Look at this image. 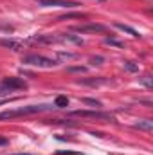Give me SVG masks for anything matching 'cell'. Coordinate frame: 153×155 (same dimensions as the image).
Masks as SVG:
<instances>
[{
    "label": "cell",
    "instance_id": "cell-1",
    "mask_svg": "<svg viewBox=\"0 0 153 155\" xmlns=\"http://www.w3.org/2000/svg\"><path fill=\"white\" fill-rule=\"evenodd\" d=\"M54 107L50 105H29V107H22V108H15V110H5L0 114V121L5 119H13V117H20V116H31V114H40L45 110H50Z\"/></svg>",
    "mask_w": 153,
    "mask_h": 155
},
{
    "label": "cell",
    "instance_id": "cell-2",
    "mask_svg": "<svg viewBox=\"0 0 153 155\" xmlns=\"http://www.w3.org/2000/svg\"><path fill=\"white\" fill-rule=\"evenodd\" d=\"M24 65H31V67H40V69H52L58 65V61L54 58H47L41 54H27L22 58Z\"/></svg>",
    "mask_w": 153,
    "mask_h": 155
},
{
    "label": "cell",
    "instance_id": "cell-3",
    "mask_svg": "<svg viewBox=\"0 0 153 155\" xmlns=\"http://www.w3.org/2000/svg\"><path fill=\"white\" fill-rule=\"evenodd\" d=\"M72 117H83V119H99V121H114L110 112H99V110H74L70 112Z\"/></svg>",
    "mask_w": 153,
    "mask_h": 155
},
{
    "label": "cell",
    "instance_id": "cell-4",
    "mask_svg": "<svg viewBox=\"0 0 153 155\" xmlns=\"http://www.w3.org/2000/svg\"><path fill=\"white\" fill-rule=\"evenodd\" d=\"M72 31H76L79 35H97V33H108V27L103 24H81L72 27Z\"/></svg>",
    "mask_w": 153,
    "mask_h": 155
},
{
    "label": "cell",
    "instance_id": "cell-5",
    "mask_svg": "<svg viewBox=\"0 0 153 155\" xmlns=\"http://www.w3.org/2000/svg\"><path fill=\"white\" fill-rule=\"evenodd\" d=\"M2 83L11 90V92H16V90H25L27 88V83L22 79V78H15V76H9V78H4Z\"/></svg>",
    "mask_w": 153,
    "mask_h": 155
},
{
    "label": "cell",
    "instance_id": "cell-6",
    "mask_svg": "<svg viewBox=\"0 0 153 155\" xmlns=\"http://www.w3.org/2000/svg\"><path fill=\"white\" fill-rule=\"evenodd\" d=\"M41 7H76V5H79L76 0H41V2H38Z\"/></svg>",
    "mask_w": 153,
    "mask_h": 155
},
{
    "label": "cell",
    "instance_id": "cell-7",
    "mask_svg": "<svg viewBox=\"0 0 153 155\" xmlns=\"http://www.w3.org/2000/svg\"><path fill=\"white\" fill-rule=\"evenodd\" d=\"M0 45L2 47H7L11 51H24V47L27 45L25 41L22 40H0Z\"/></svg>",
    "mask_w": 153,
    "mask_h": 155
},
{
    "label": "cell",
    "instance_id": "cell-8",
    "mask_svg": "<svg viewBox=\"0 0 153 155\" xmlns=\"http://www.w3.org/2000/svg\"><path fill=\"white\" fill-rule=\"evenodd\" d=\"M108 81H110L108 78H83V79H79V83H83V85H90V87L105 85V83H108Z\"/></svg>",
    "mask_w": 153,
    "mask_h": 155
},
{
    "label": "cell",
    "instance_id": "cell-9",
    "mask_svg": "<svg viewBox=\"0 0 153 155\" xmlns=\"http://www.w3.org/2000/svg\"><path fill=\"white\" fill-rule=\"evenodd\" d=\"M137 130H144V132H151L153 130V121L151 119H144V121H139L133 124Z\"/></svg>",
    "mask_w": 153,
    "mask_h": 155
},
{
    "label": "cell",
    "instance_id": "cell-10",
    "mask_svg": "<svg viewBox=\"0 0 153 155\" xmlns=\"http://www.w3.org/2000/svg\"><path fill=\"white\" fill-rule=\"evenodd\" d=\"M115 27H117V29H121V31H124V33H128V35H132L133 38H139V36H141V35H139L133 27H130V25H124V24H115Z\"/></svg>",
    "mask_w": 153,
    "mask_h": 155
},
{
    "label": "cell",
    "instance_id": "cell-11",
    "mask_svg": "<svg viewBox=\"0 0 153 155\" xmlns=\"http://www.w3.org/2000/svg\"><path fill=\"white\" fill-rule=\"evenodd\" d=\"M54 107L56 108H67L69 107V97L67 96H58L54 99Z\"/></svg>",
    "mask_w": 153,
    "mask_h": 155
},
{
    "label": "cell",
    "instance_id": "cell-12",
    "mask_svg": "<svg viewBox=\"0 0 153 155\" xmlns=\"http://www.w3.org/2000/svg\"><path fill=\"white\" fill-rule=\"evenodd\" d=\"M122 65H124V69L130 71V72H137V71H139V65H137L135 61H130V60H128V61H124Z\"/></svg>",
    "mask_w": 153,
    "mask_h": 155
},
{
    "label": "cell",
    "instance_id": "cell-13",
    "mask_svg": "<svg viewBox=\"0 0 153 155\" xmlns=\"http://www.w3.org/2000/svg\"><path fill=\"white\" fill-rule=\"evenodd\" d=\"M139 83H141V85H144V87H148V88H151V87H153L151 76H142V78H139Z\"/></svg>",
    "mask_w": 153,
    "mask_h": 155
},
{
    "label": "cell",
    "instance_id": "cell-14",
    "mask_svg": "<svg viewBox=\"0 0 153 155\" xmlns=\"http://www.w3.org/2000/svg\"><path fill=\"white\" fill-rule=\"evenodd\" d=\"M83 103H85V105H90V107H96V108L101 107V101H97V99H90V97H83Z\"/></svg>",
    "mask_w": 153,
    "mask_h": 155
},
{
    "label": "cell",
    "instance_id": "cell-15",
    "mask_svg": "<svg viewBox=\"0 0 153 155\" xmlns=\"http://www.w3.org/2000/svg\"><path fill=\"white\" fill-rule=\"evenodd\" d=\"M56 56H58V60H74L76 58V54H72V52H58Z\"/></svg>",
    "mask_w": 153,
    "mask_h": 155
},
{
    "label": "cell",
    "instance_id": "cell-16",
    "mask_svg": "<svg viewBox=\"0 0 153 155\" xmlns=\"http://www.w3.org/2000/svg\"><path fill=\"white\" fill-rule=\"evenodd\" d=\"M88 61H90V65H103L105 58H103V56H92Z\"/></svg>",
    "mask_w": 153,
    "mask_h": 155
},
{
    "label": "cell",
    "instance_id": "cell-17",
    "mask_svg": "<svg viewBox=\"0 0 153 155\" xmlns=\"http://www.w3.org/2000/svg\"><path fill=\"white\" fill-rule=\"evenodd\" d=\"M105 43H106V45H114V47H119V49H122V47H124L121 41H117L115 38H106V40H105Z\"/></svg>",
    "mask_w": 153,
    "mask_h": 155
},
{
    "label": "cell",
    "instance_id": "cell-18",
    "mask_svg": "<svg viewBox=\"0 0 153 155\" xmlns=\"http://www.w3.org/2000/svg\"><path fill=\"white\" fill-rule=\"evenodd\" d=\"M9 94H11V90H9V88L0 81V97H5V96H9Z\"/></svg>",
    "mask_w": 153,
    "mask_h": 155
},
{
    "label": "cell",
    "instance_id": "cell-19",
    "mask_svg": "<svg viewBox=\"0 0 153 155\" xmlns=\"http://www.w3.org/2000/svg\"><path fill=\"white\" fill-rule=\"evenodd\" d=\"M69 18H85V15H81V13H74V15H65V16H60V20H69Z\"/></svg>",
    "mask_w": 153,
    "mask_h": 155
},
{
    "label": "cell",
    "instance_id": "cell-20",
    "mask_svg": "<svg viewBox=\"0 0 153 155\" xmlns=\"http://www.w3.org/2000/svg\"><path fill=\"white\" fill-rule=\"evenodd\" d=\"M67 71H69V72H85L86 69H85V67H69Z\"/></svg>",
    "mask_w": 153,
    "mask_h": 155
},
{
    "label": "cell",
    "instance_id": "cell-21",
    "mask_svg": "<svg viewBox=\"0 0 153 155\" xmlns=\"http://www.w3.org/2000/svg\"><path fill=\"white\" fill-rule=\"evenodd\" d=\"M58 155H83V153H77V152H63V150H60Z\"/></svg>",
    "mask_w": 153,
    "mask_h": 155
},
{
    "label": "cell",
    "instance_id": "cell-22",
    "mask_svg": "<svg viewBox=\"0 0 153 155\" xmlns=\"http://www.w3.org/2000/svg\"><path fill=\"white\" fill-rule=\"evenodd\" d=\"M7 144V139L5 137H0V146H5Z\"/></svg>",
    "mask_w": 153,
    "mask_h": 155
},
{
    "label": "cell",
    "instance_id": "cell-23",
    "mask_svg": "<svg viewBox=\"0 0 153 155\" xmlns=\"http://www.w3.org/2000/svg\"><path fill=\"white\" fill-rule=\"evenodd\" d=\"M15 155H29V153H15Z\"/></svg>",
    "mask_w": 153,
    "mask_h": 155
},
{
    "label": "cell",
    "instance_id": "cell-24",
    "mask_svg": "<svg viewBox=\"0 0 153 155\" xmlns=\"http://www.w3.org/2000/svg\"><path fill=\"white\" fill-rule=\"evenodd\" d=\"M99 2H105V0H99Z\"/></svg>",
    "mask_w": 153,
    "mask_h": 155
},
{
    "label": "cell",
    "instance_id": "cell-25",
    "mask_svg": "<svg viewBox=\"0 0 153 155\" xmlns=\"http://www.w3.org/2000/svg\"><path fill=\"white\" fill-rule=\"evenodd\" d=\"M38 2H41V0H38Z\"/></svg>",
    "mask_w": 153,
    "mask_h": 155
}]
</instances>
